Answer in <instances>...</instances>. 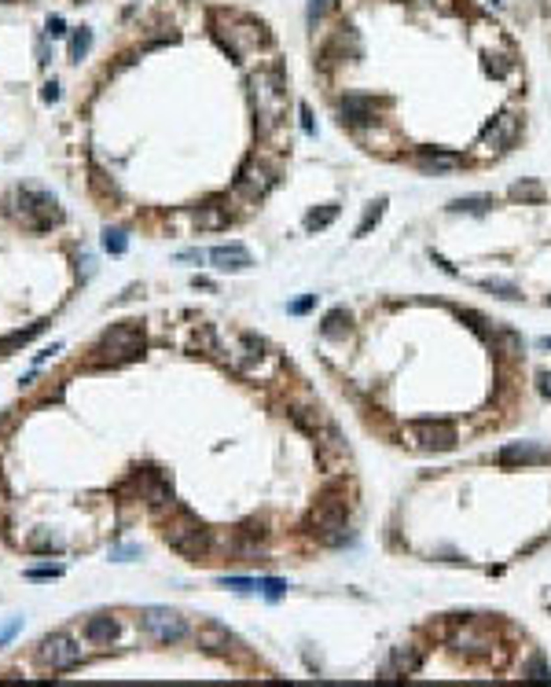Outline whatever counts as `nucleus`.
<instances>
[{
	"label": "nucleus",
	"instance_id": "nucleus-3",
	"mask_svg": "<svg viewBox=\"0 0 551 687\" xmlns=\"http://www.w3.org/2000/svg\"><path fill=\"white\" fill-rule=\"evenodd\" d=\"M313 533L327 548H342L349 544V526H345V503L335 496H324L313 511Z\"/></svg>",
	"mask_w": 551,
	"mask_h": 687
},
{
	"label": "nucleus",
	"instance_id": "nucleus-21",
	"mask_svg": "<svg viewBox=\"0 0 551 687\" xmlns=\"http://www.w3.org/2000/svg\"><path fill=\"white\" fill-rule=\"evenodd\" d=\"M452 213H485L493 210V195H463V199H452L448 202Z\"/></svg>",
	"mask_w": 551,
	"mask_h": 687
},
{
	"label": "nucleus",
	"instance_id": "nucleus-36",
	"mask_svg": "<svg viewBox=\"0 0 551 687\" xmlns=\"http://www.w3.org/2000/svg\"><path fill=\"white\" fill-rule=\"evenodd\" d=\"M529 672H533V680H551V669L544 665V658H536V662H533V669H529Z\"/></svg>",
	"mask_w": 551,
	"mask_h": 687
},
{
	"label": "nucleus",
	"instance_id": "nucleus-34",
	"mask_svg": "<svg viewBox=\"0 0 551 687\" xmlns=\"http://www.w3.org/2000/svg\"><path fill=\"white\" fill-rule=\"evenodd\" d=\"M313 305H316V294H305V298H298V302H290V313L302 316V313H309Z\"/></svg>",
	"mask_w": 551,
	"mask_h": 687
},
{
	"label": "nucleus",
	"instance_id": "nucleus-26",
	"mask_svg": "<svg viewBox=\"0 0 551 687\" xmlns=\"http://www.w3.org/2000/svg\"><path fill=\"white\" fill-rule=\"evenodd\" d=\"M195 221H199V228H224L228 225V213L217 210V206H199Z\"/></svg>",
	"mask_w": 551,
	"mask_h": 687
},
{
	"label": "nucleus",
	"instance_id": "nucleus-15",
	"mask_svg": "<svg viewBox=\"0 0 551 687\" xmlns=\"http://www.w3.org/2000/svg\"><path fill=\"white\" fill-rule=\"evenodd\" d=\"M375 111H379V103L371 99V96H345L342 99V122H349V125L371 122V118H375Z\"/></svg>",
	"mask_w": 551,
	"mask_h": 687
},
{
	"label": "nucleus",
	"instance_id": "nucleus-35",
	"mask_svg": "<svg viewBox=\"0 0 551 687\" xmlns=\"http://www.w3.org/2000/svg\"><path fill=\"white\" fill-rule=\"evenodd\" d=\"M324 8H327V0H309V11H305V19H309V26H316V19L324 15Z\"/></svg>",
	"mask_w": 551,
	"mask_h": 687
},
{
	"label": "nucleus",
	"instance_id": "nucleus-24",
	"mask_svg": "<svg viewBox=\"0 0 551 687\" xmlns=\"http://www.w3.org/2000/svg\"><path fill=\"white\" fill-rule=\"evenodd\" d=\"M382 213H386V199H375V202H371L368 210H364V221L356 225V236H368V232L382 221Z\"/></svg>",
	"mask_w": 551,
	"mask_h": 687
},
{
	"label": "nucleus",
	"instance_id": "nucleus-11",
	"mask_svg": "<svg viewBox=\"0 0 551 687\" xmlns=\"http://www.w3.org/2000/svg\"><path fill=\"white\" fill-rule=\"evenodd\" d=\"M210 261L221 268V272H242L250 268V250L239 243H228V246H213L210 250Z\"/></svg>",
	"mask_w": 551,
	"mask_h": 687
},
{
	"label": "nucleus",
	"instance_id": "nucleus-14",
	"mask_svg": "<svg viewBox=\"0 0 551 687\" xmlns=\"http://www.w3.org/2000/svg\"><path fill=\"white\" fill-rule=\"evenodd\" d=\"M199 647L210 651V654H228L232 651V632L224 625H217V621H206V625L199 629Z\"/></svg>",
	"mask_w": 551,
	"mask_h": 687
},
{
	"label": "nucleus",
	"instance_id": "nucleus-39",
	"mask_svg": "<svg viewBox=\"0 0 551 687\" xmlns=\"http://www.w3.org/2000/svg\"><path fill=\"white\" fill-rule=\"evenodd\" d=\"M302 129H305L309 136L316 133V125H313V111H309V107H302Z\"/></svg>",
	"mask_w": 551,
	"mask_h": 687
},
{
	"label": "nucleus",
	"instance_id": "nucleus-20",
	"mask_svg": "<svg viewBox=\"0 0 551 687\" xmlns=\"http://www.w3.org/2000/svg\"><path fill=\"white\" fill-rule=\"evenodd\" d=\"M41 331H44V323H30V328H22V331H11L8 339H0V357H8L11 349L26 346V342H30V339H37Z\"/></svg>",
	"mask_w": 551,
	"mask_h": 687
},
{
	"label": "nucleus",
	"instance_id": "nucleus-32",
	"mask_svg": "<svg viewBox=\"0 0 551 687\" xmlns=\"http://www.w3.org/2000/svg\"><path fill=\"white\" fill-rule=\"evenodd\" d=\"M485 67H489V74L504 77V74L511 70V59H507V56H489V63H485Z\"/></svg>",
	"mask_w": 551,
	"mask_h": 687
},
{
	"label": "nucleus",
	"instance_id": "nucleus-31",
	"mask_svg": "<svg viewBox=\"0 0 551 687\" xmlns=\"http://www.w3.org/2000/svg\"><path fill=\"white\" fill-rule=\"evenodd\" d=\"M19 629H22V617H11V621H8V625H4V629H0V647H4V643H11V640H15V636H19Z\"/></svg>",
	"mask_w": 551,
	"mask_h": 687
},
{
	"label": "nucleus",
	"instance_id": "nucleus-9",
	"mask_svg": "<svg viewBox=\"0 0 551 687\" xmlns=\"http://www.w3.org/2000/svg\"><path fill=\"white\" fill-rule=\"evenodd\" d=\"M268 188H272V173H268L261 162H247L236 177V191L247 195V199H261Z\"/></svg>",
	"mask_w": 551,
	"mask_h": 687
},
{
	"label": "nucleus",
	"instance_id": "nucleus-41",
	"mask_svg": "<svg viewBox=\"0 0 551 687\" xmlns=\"http://www.w3.org/2000/svg\"><path fill=\"white\" fill-rule=\"evenodd\" d=\"M536 382H541V394H544V397H551V375H548V371H541V375H536Z\"/></svg>",
	"mask_w": 551,
	"mask_h": 687
},
{
	"label": "nucleus",
	"instance_id": "nucleus-25",
	"mask_svg": "<svg viewBox=\"0 0 551 687\" xmlns=\"http://www.w3.org/2000/svg\"><path fill=\"white\" fill-rule=\"evenodd\" d=\"M482 287L489 294H496V298H504V302H518L522 298V291L515 287V283H507V280H482Z\"/></svg>",
	"mask_w": 551,
	"mask_h": 687
},
{
	"label": "nucleus",
	"instance_id": "nucleus-17",
	"mask_svg": "<svg viewBox=\"0 0 551 687\" xmlns=\"http://www.w3.org/2000/svg\"><path fill=\"white\" fill-rule=\"evenodd\" d=\"M422 665V651L419 647H393V654H390V669L386 672H401V677H412V672Z\"/></svg>",
	"mask_w": 551,
	"mask_h": 687
},
{
	"label": "nucleus",
	"instance_id": "nucleus-29",
	"mask_svg": "<svg viewBox=\"0 0 551 687\" xmlns=\"http://www.w3.org/2000/svg\"><path fill=\"white\" fill-rule=\"evenodd\" d=\"M258 588L265 592V599H272V603H276L279 595L287 592V581H279V577H261V581H258Z\"/></svg>",
	"mask_w": 551,
	"mask_h": 687
},
{
	"label": "nucleus",
	"instance_id": "nucleus-19",
	"mask_svg": "<svg viewBox=\"0 0 551 687\" xmlns=\"http://www.w3.org/2000/svg\"><path fill=\"white\" fill-rule=\"evenodd\" d=\"M345 331H349V313H345V309H331L324 316V323H320V334H324V339H342Z\"/></svg>",
	"mask_w": 551,
	"mask_h": 687
},
{
	"label": "nucleus",
	"instance_id": "nucleus-27",
	"mask_svg": "<svg viewBox=\"0 0 551 687\" xmlns=\"http://www.w3.org/2000/svg\"><path fill=\"white\" fill-rule=\"evenodd\" d=\"M104 250L107 254H125L129 250V236L122 228H104Z\"/></svg>",
	"mask_w": 551,
	"mask_h": 687
},
{
	"label": "nucleus",
	"instance_id": "nucleus-40",
	"mask_svg": "<svg viewBox=\"0 0 551 687\" xmlns=\"http://www.w3.org/2000/svg\"><path fill=\"white\" fill-rule=\"evenodd\" d=\"M41 96H44V103H56V99H59V85H56V81H48Z\"/></svg>",
	"mask_w": 551,
	"mask_h": 687
},
{
	"label": "nucleus",
	"instance_id": "nucleus-13",
	"mask_svg": "<svg viewBox=\"0 0 551 687\" xmlns=\"http://www.w3.org/2000/svg\"><path fill=\"white\" fill-rule=\"evenodd\" d=\"M456 651H459V654H467V658H482V654H489V651H493V636H489L485 629L467 625V629L456 636Z\"/></svg>",
	"mask_w": 551,
	"mask_h": 687
},
{
	"label": "nucleus",
	"instance_id": "nucleus-8",
	"mask_svg": "<svg viewBox=\"0 0 551 687\" xmlns=\"http://www.w3.org/2000/svg\"><path fill=\"white\" fill-rule=\"evenodd\" d=\"M412 434L422 448H434V452H448L456 445V426L445 419H416Z\"/></svg>",
	"mask_w": 551,
	"mask_h": 687
},
{
	"label": "nucleus",
	"instance_id": "nucleus-44",
	"mask_svg": "<svg viewBox=\"0 0 551 687\" xmlns=\"http://www.w3.org/2000/svg\"><path fill=\"white\" fill-rule=\"evenodd\" d=\"M493 4H500V0H493Z\"/></svg>",
	"mask_w": 551,
	"mask_h": 687
},
{
	"label": "nucleus",
	"instance_id": "nucleus-43",
	"mask_svg": "<svg viewBox=\"0 0 551 687\" xmlns=\"http://www.w3.org/2000/svg\"><path fill=\"white\" fill-rule=\"evenodd\" d=\"M548 305H551V294H548Z\"/></svg>",
	"mask_w": 551,
	"mask_h": 687
},
{
	"label": "nucleus",
	"instance_id": "nucleus-28",
	"mask_svg": "<svg viewBox=\"0 0 551 687\" xmlns=\"http://www.w3.org/2000/svg\"><path fill=\"white\" fill-rule=\"evenodd\" d=\"M88 48H92V30H78L70 37V59H81Z\"/></svg>",
	"mask_w": 551,
	"mask_h": 687
},
{
	"label": "nucleus",
	"instance_id": "nucleus-10",
	"mask_svg": "<svg viewBox=\"0 0 551 687\" xmlns=\"http://www.w3.org/2000/svg\"><path fill=\"white\" fill-rule=\"evenodd\" d=\"M548 460H551V452L544 445H533V442H518V445L500 448V463L504 467H541Z\"/></svg>",
	"mask_w": 551,
	"mask_h": 687
},
{
	"label": "nucleus",
	"instance_id": "nucleus-7",
	"mask_svg": "<svg viewBox=\"0 0 551 687\" xmlns=\"http://www.w3.org/2000/svg\"><path fill=\"white\" fill-rule=\"evenodd\" d=\"M140 621H144V629L155 636L158 643H176L188 632V625H184V617L176 614V611H170V606H147L144 614H140Z\"/></svg>",
	"mask_w": 551,
	"mask_h": 687
},
{
	"label": "nucleus",
	"instance_id": "nucleus-16",
	"mask_svg": "<svg viewBox=\"0 0 551 687\" xmlns=\"http://www.w3.org/2000/svg\"><path fill=\"white\" fill-rule=\"evenodd\" d=\"M459 165H463V154H456V151H422L419 154V170H427V173H452Z\"/></svg>",
	"mask_w": 551,
	"mask_h": 687
},
{
	"label": "nucleus",
	"instance_id": "nucleus-6",
	"mask_svg": "<svg viewBox=\"0 0 551 687\" xmlns=\"http://www.w3.org/2000/svg\"><path fill=\"white\" fill-rule=\"evenodd\" d=\"M19 217H22V225H26L30 232H44V228H52V225H59V206H56V199L52 195H44V191H19Z\"/></svg>",
	"mask_w": 551,
	"mask_h": 687
},
{
	"label": "nucleus",
	"instance_id": "nucleus-33",
	"mask_svg": "<svg viewBox=\"0 0 551 687\" xmlns=\"http://www.w3.org/2000/svg\"><path fill=\"white\" fill-rule=\"evenodd\" d=\"M63 569L59 566H41V569H26V577L30 581H48V577H59Z\"/></svg>",
	"mask_w": 551,
	"mask_h": 687
},
{
	"label": "nucleus",
	"instance_id": "nucleus-12",
	"mask_svg": "<svg viewBox=\"0 0 551 687\" xmlns=\"http://www.w3.org/2000/svg\"><path fill=\"white\" fill-rule=\"evenodd\" d=\"M515 133H518V118H515V114H496V118L482 129V140H485V144H493V147H507L511 140H515Z\"/></svg>",
	"mask_w": 551,
	"mask_h": 687
},
{
	"label": "nucleus",
	"instance_id": "nucleus-30",
	"mask_svg": "<svg viewBox=\"0 0 551 687\" xmlns=\"http://www.w3.org/2000/svg\"><path fill=\"white\" fill-rule=\"evenodd\" d=\"M217 585H221V588H236V592H258V581H250V577H221Z\"/></svg>",
	"mask_w": 551,
	"mask_h": 687
},
{
	"label": "nucleus",
	"instance_id": "nucleus-4",
	"mask_svg": "<svg viewBox=\"0 0 551 687\" xmlns=\"http://www.w3.org/2000/svg\"><path fill=\"white\" fill-rule=\"evenodd\" d=\"M250 88H254V107H258V118H261V133H268L279 118V103H283L279 70H265L258 77H250Z\"/></svg>",
	"mask_w": 551,
	"mask_h": 687
},
{
	"label": "nucleus",
	"instance_id": "nucleus-5",
	"mask_svg": "<svg viewBox=\"0 0 551 687\" xmlns=\"http://www.w3.org/2000/svg\"><path fill=\"white\" fill-rule=\"evenodd\" d=\"M37 665L52 669V672H67L74 665H81V647L74 643L67 632H52V636H44L41 647H37Z\"/></svg>",
	"mask_w": 551,
	"mask_h": 687
},
{
	"label": "nucleus",
	"instance_id": "nucleus-18",
	"mask_svg": "<svg viewBox=\"0 0 551 687\" xmlns=\"http://www.w3.org/2000/svg\"><path fill=\"white\" fill-rule=\"evenodd\" d=\"M85 636L92 643H110L114 636H118V621H114L110 614H96L85 621Z\"/></svg>",
	"mask_w": 551,
	"mask_h": 687
},
{
	"label": "nucleus",
	"instance_id": "nucleus-37",
	"mask_svg": "<svg viewBox=\"0 0 551 687\" xmlns=\"http://www.w3.org/2000/svg\"><path fill=\"white\" fill-rule=\"evenodd\" d=\"M133 555H140V548H136V544H129V548H118V551H114V559H118V563H129Z\"/></svg>",
	"mask_w": 551,
	"mask_h": 687
},
{
	"label": "nucleus",
	"instance_id": "nucleus-2",
	"mask_svg": "<svg viewBox=\"0 0 551 687\" xmlns=\"http://www.w3.org/2000/svg\"><path fill=\"white\" fill-rule=\"evenodd\" d=\"M96 353H104L96 360H110V364H122V360L140 357L144 353V323L125 320V323H118V328H110L104 334V342L96 346Z\"/></svg>",
	"mask_w": 551,
	"mask_h": 687
},
{
	"label": "nucleus",
	"instance_id": "nucleus-23",
	"mask_svg": "<svg viewBox=\"0 0 551 687\" xmlns=\"http://www.w3.org/2000/svg\"><path fill=\"white\" fill-rule=\"evenodd\" d=\"M511 199L515 202H544V188L536 180H518V184H511Z\"/></svg>",
	"mask_w": 551,
	"mask_h": 687
},
{
	"label": "nucleus",
	"instance_id": "nucleus-38",
	"mask_svg": "<svg viewBox=\"0 0 551 687\" xmlns=\"http://www.w3.org/2000/svg\"><path fill=\"white\" fill-rule=\"evenodd\" d=\"M48 33H52V37H63V33H67V26H63V19H59V15L48 19Z\"/></svg>",
	"mask_w": 551,
	"mask_h": 687
},
{
	"label": "nucleus",
	"instance_id": "nucleus-22",
	"mask_svg": "<svg viewBox=\"0 0 551 687\" xmlns=\"http://www.w3.org/2000/svg\"><path fill=\"white\" fill-rule=\"evenodd\" d=\"M335 217H338V206L335 202L320 206V210H309V213H305V232H320V228L335 225Z\"/></svg>",
	"mask_w": 551,
	"mask_h": 687
},
{
	"label": "nucleus",
	"instance_id": "nucleus-42",
	"mask_svg": "<svg viewBox=\"0 0 551 687\" xmlns=\"http://www.w3.org/2000/svg\"><path fill=\"white\" fill-rule=\"evenodd\" d=\"M541 346H544V349H551V339H541Z\"/></svg>",
	"mask_w": 551,
	"mask_h": 687
},
{
	"label": "nucleus",
	"instance_id": "nucleus-1",
	"mask_svg": "<svg viewBox=\"0 0 551 687\" xmlns=\"http://www.w3.org/2000/svg\"><path fill=\"white\" fill-rule=\"evenodd\" d=\"M162 537H165V544H170L173 551L188 555V559H199V555L210 551V529L202 526L195 515H188V511H176L170 522H165Z\"/></svg>",
	"mask_w": 551,
	"mask_h": 687
}]
</instances>
